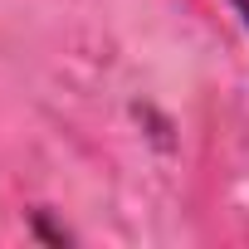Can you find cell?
Masks as SVG:
<instances>
[{"instance_id":"6da1fadb","label":"cell","mask_w":249,"mask_h":249,"mask_svg":"<svg viewBox=\"0 0 249 249\" xmlns=\"http://www.w3.org/2000/svg\"><path fill=\"white\" fill-rule=\"evenodd\" d=\"M230 5H234V15L244 20V30H249V0H230Z\"/></svg>"}]
</instances>
